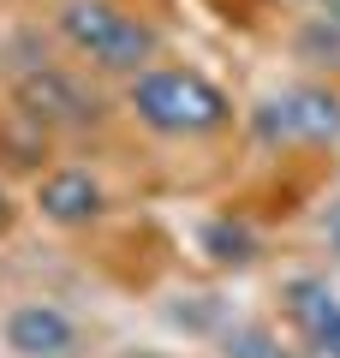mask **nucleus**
<instances>
[{
    "instance_id": "obj_8",
    "label": "nucleus",
    "mask_w": 340,
    "mask_h": 358,
    "mask_svg": "<svg viewBox=\"0 0 340 358\" xmlns=\"http://www.w3.org/2000/svg\"><path fill=\"white\" fill-rule=\"evenodd\" d=\"M299 54H304V60L340 66V24H334V18H323V13H311V18H304V30H299Z\"/></svg>"
},
{
    "instance_id": "obj_13",
    "label": "nucleus",
    "mask_w": 340,
    "mask_h": 358,
    "mask_svg": "<svg viewBox=\"0 0 340 358\" xmlns=\"http://www.w3.org/2000/svg\"><path fill=\"white\" fill-rule=\"evenodd\" d=\"M316 13H323V18H334V24H340V0H316Z\"/></svg>"
},
{
    "instance_id": "obj_2",
    "label": "nucleus",
    "mask_w": 340,
    "mask_h": 358,
    "mask_svg": "<svg viewBox=\"0 0 340 358\" xmlns=\"http://www.w3.org/2000/svg\"><path fill=\"white\" fill-rule=\"evenodd\" d=\"M60 36L108 72H143V60H155V30L143 18L120 13L113 0H66Z\"/></svg>"
},
{
    "instance_id": "obj_12",
    "label": "nucleus",
    "mask_w": 340,
    "mask_h": 358,
    "mask_svg": "<svg viewBox=\"0 0 340 358\" xmlns=\"http://www.w3.org/2000/svg\"><path fill=\"white\" fill-rule=\"evenodd\" d=\"M323 239H328V251L340 257V203H328V215H323Z\"/></svg>"
},
{
    "instance_id": "obj_4",
    "label": "nucleus",
    "mask_w": 340,
    "mask_h": 358,
    "mask_svg": "<svg viewBox=\"0 0 340 358\" xmlns=\"http://www.w3.org/2000/svg\"><path fill=\"white\" fill-rule=\"evenodd\" d=\"M18 108H24L36 126H90V120H96V96H84V90L66 72H54V66L18 78Z\"/></svg>"
},
{
    "instance_id": "obj_7",
    "label": "nucleus",
    "mask_w": 340,
    "mask_h": 358,
    "mask_svg": "<svg viewBox=\"0 0 340 358\" xmlns=\"http://www.w3.org/2000/svg\"><path fill=\"white\" fill-rule=\"evenodd\" d=\"M334 310H340V293H334L328 281H316V275H299V281H287V317L299 322L304 341H311V334L323 329Z\"/></svg>"
},
{
    "instance_id": "obj_11",
    "label": "nucleus",
    "mask_w": 340,
    "mask_h": 358,
    "mask_svg": "<svg viewBox=\"0 0 340 358\" xmlns=\"http://www.w3.org/2000/svg\"><path fill=\"white\" fill-rule=\"evenodd\" d=\"M311 346H316V352H323V358H340V310H334V317H328L323 329L311 334Z\"/></svg>"
},
{
    "instance_id": "obj_5",
    "label": "nucleus",
    "mask_w": 340,
    "mask_h": 358,
    "mask_svg": "<svg viewBox=\"0 0 340 358\" xmlns=\"http://www.w3.org/2000/svg\"><path fill=\"white\" fill-rule=\"evenodd\" d=\"M6 346L18 358H72L78 352V322L48 299H30L6 317Z\"/></svg>"
},
{
    "instance_id": "obj_10",
    "label": "nucleus",
    "mask_w": 340,
    "mask_h": 358,
    "mask_svg": "<svg viewBox=\"0 0 340 358\" xmlns=\"http://www.w3.org/2000/svg\"><path fill=\"white\" fill-rule=\"evenodd\" d=\"M227 352H233V358H287V352L275 346V334L257 329V322H239V329H227Z\"/></svg>"
},
{
    "instance_id": "obj_14",
    "label": "nucleus",
    "mask_w": 340,
    "mask_h": 358,
    "mask_svg": "<svg viewBox=\"0 0 340 358\" xmlns=\"http://www.w3.org/2000/svg\"><path fill=\"white\" fill-rule=\"evenodd\" d=\"M6 221H13V203H6V192H0V227H6Z\"/></svg>"
},
{
    "instance_id": "obj_6",
    "label": "nucleus",
    "mask_w": 340,
    "mask_h": 358,
    "mask_svg": "<svg viewBox=\"0 0 340 358\" xmlns=\"http://www.w3.org/2000/svg\"><path fill=\"white\" fill-rule=\"evenodd\" d=\"M36 203H42V215H48L54 227H90V221L108 209V197H101V185L84 167H60V173H48L36 185Z\"/></svg>"
},
{
    "instance_id": "obj_3",
    "label": "nucleus",
    "mask_w": 340,
    "mask_h": 358,
    "mask_svg": "<svg viewBox=\"0 0 340 358\" xmlns=\"http://www.w3.org/2000/svg\"><path fill=\"white\" fill-rule=\"evenodd\" d=\"M257 138L269 143H334L340 138V96L323 84H292L257 108Z\"/></svg>"
},
{
    "instance_id": "obj_15",
    "label": "nucleus",
    "mask_w": 340,
    "mask_h": 358,
    "mask_svg": "<svg viewBox=\"0 0 340 358\" xmlns=\"http://www.w3.org/2000/svg\"><path fill=\"white\" fill-rule=\"evenodd\" d=\"M304 6H316V0H304Z\"/></svg>"
},
{
    "instance_id": "obj_1",
    "label": "nucleus",
    "mask_w": 340,
    "mask_h": 358,
    "mask_svg": "<svg viewBox=\"0 0 340 358\" xmlns=\"http://www.w3.org/2000/svg\"><path fill=\"white\" fill-rule=\"evenodd\" d=\"M132 114L150 131H167V138H197V131L227 126V96L197 72H173V66H143L132 72Z\"/></svg>"
},
{
    "instance_id": "obj_9",
    "label": "nucleus",
    "mask_w": 340,
    "mask_h": 358,
    "mask_svg": "<svg viewBox=\"0 0 340 358\" xmlns=\"http://www.w3.org/2000/svg\"><path fill=\"white\" fill-rule=\"evenodd\" d=\"M203 239H209V257H215V263H251V233H245V227L215 221V227H203Z\"/></svg>"
}]
</instances>
